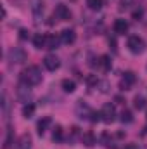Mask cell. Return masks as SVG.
Wrapping results in <instances>:
<instances>
[{
    "mask_svg": "<svg viewBox=\"0 0 147 149\" xmlns=\"http://www.w3.org/2000/svg\"><path fill=\"white\" fill-rule=\"evenodd\" d=\"M57 47H59V38L55 37V35H47V38H45V47L43 49L52 50V49H57Z\"/></svg>",
    "mask_w": 147,
    "mask_h": 149,
    "instance_id": "11",
    "label": "cell"
},
{
    "mask_svg": "<svg viewBox=\"0 0 147 149\" xmlns=\"http://www.w3.org/2000/svg\"><path fill=\"white\" fill-rule=\"evenodd\" d=\"M125 149H139V146H135V144H130V146H126Z\"/></svg>",
    "mask_w": 147,
    "mask_h": 149,
    "instance_id": "28",
    "label": "cell"
},
{
    "mask_svg": "<svg viewBox=\"0 0 147 149\" xmlns=\"http://www.w3.org/2000/svg\"><path fill=\"white\" fill-rule=\"evenodd\" d=\"M61 85H62L64 92H69V94H71V92L74 90V81H73V80H62V83H61Z\"/></svg>",
    "mask_w": 147,
    "mask_h": 149,
    "instance_id": "19",
    "label": "cell"
},
{
    "mask_svg": "<svg viewBox=\"0 0 147 149\" xmlns=\"http://www.w3.org/2000/svg\"><path fill=\"white\" fill-rule=\"evenodd\" d=\"M81 141H83V144L87 146V148H92L94 144H95V137L90 134V132H87V134H83L81 135Z\"/></svg>",
    "mask_w": 147,
    "mask_h": 149,
    "instance_id": "15",
    "label": "cell"
},
{
    "mask_svg": "<svg viewBox=\"0 0 147 149\" xmlns=\"http://www.w3.org/2000/svg\"><path fill=\"white\" fill-rule=\"evenodd\" d=\"M114 31H116L118 35H125V33L128 31V23H126V19H116V21H114Z\"/></svg>",
    "mask_w": 147,
    "mask_h": 149,
    "instance_id": "9",
    "label": "cell"
},
{
    "mask_svg": "<svg viewBox=\"0 0 147 149\" xmlns=\"http://www.w3.org/2000/svg\"><path fill=\"white\" fill-rule=\"evenodd\" d=\"M45 38H47V35L37 33V35L33 37V45H35L37 49H43V47H45Z\"/></svg>",
    "mask_w": 147,
    "mask_h": 149,
    "instance_id": "13",
    "label": "cell"
},
{
    "mask_svg": "<svg viewBox=\"0 0 147 149\" xmlns=\"http://www.w3.org/2000/svg\"><path fill=\"white\" fill-rule=\"evenodd\" d=\"M26 33H28V31H26V30H21V38H23V40H24V38L28 37V35H26Z\"/></svg>",
    "mask_w": 147,
    "mask_h": 149,
    "instance_id": "27",
    "label": "cell"
},
{
    "mask_svg": "<svg viewBox=\"0 0 147 149\" xmlns=\"http://www.w3.org/2000/svg\"><path fill=\"white\" fill-rule=\"evenodd\" d=\"M12 144V130L7 132V139H5V144H3V149H9Z\"/></svg>",
    "mask_w": 147,
    "mask_h": 149,
    "instance_id": "23",
    "label": "cell"
},
{
    "mask_svg": "<svg viewBox=\"0 0 147 149\" xmlns=\"http://www.w3.org/2000/svg\"><path fill=\"white\" fill-rule=\"evenodd\" d=\"M7 57H9V61L12 64H21V63L26 61V52L23 49H19V47H12L9 50V54H7Z\"/></svg>",
    "mask_w": 147,
    "mask_h": 149,
    "instance_id": "2",
    "label": "cell"
},
{
    "mask_svg": "<svg viewBox=\"0 0 147 149\" xmlns=\"http://www.w3.org/2000/svg\"><path fill=\"white\" fill-rule=\"evenodd\" d=\"M21 81H24L26 85L33 87V85H38L42 81V71L38 66H28L26 70H23L21 73Z\"/></svg>",
    "mask_w": 147,
    "mask_h": 149,
    "instance_id": "1",
    "label": "cell"
},
{
    "mask_svg": "<svg viewBox=\"0 0 147 149\" xmlns=\"http://www.w3.org/2000/svg\"><path fill=\"white\" fill-rule=\"evenodd\" d=\"M101 64H102L104 68H109V66H111V61H109V57H107V56H104V57H101Z\"/></svg>",
    "mask_w": 147,
    "mask_h": 149,
    "instance_id": "25",
    "label": "cell"
},
{
    "mask_svg": "<svg viewBox=\"0 0 147 149\" xmlns=\"http://www.w3.org/2000/svg\"><path fill=\"white\" fill-rule=\"evenodd\" d=\"M133 106H135L137 109H146V99L140 97V95H137L135 101H133Z\"/></svg>",
    "mask_w": 147,
    "mask_h": 149,
    "instance_id": "20",
    "label": "cell"
},
{
    "mask_svg": "<svg viewBox=\"0 0 147 149\" xmlns=\"http://www.w3.org/2000/svg\"><path fill=\"white\" fill-rule=\"evenodd\" d=\"M17 97H19V101L28 102V101H30V97H31L30 85H26L24 81H21V83H19V87H17Z\"/></svg>",
    "mask_w": 147,
    "mask_h": 149,
    "instance_id": "6",
    "label": "cell"
},
{
    "mask_svg": "<svg viewBox=\"0 0 147 149\" xmlns=\"http://www.w3.org/2000/svg\"><path fill=\"white\" fill-rule=\"evenodd\" d=\"M52 139H54V141H61V139H62V128H61V127H55Z\"/></svg>",
    "mask_w": 147,
    "mask_h": 149,
    "instance_id": "22",
    "label": "cell"
},
{
    "mask_svg": "<svg viewBox=\"0 0 147 149\" xmlns=\"http://www.w3.org/2000/svg\"><path fill=\"white\" fill-rule=\"evenodd\" d=\"M139 17H142V9H139V10H133V19H139Z\"/></svg>",
    "mask_w": 147,
    "mask_h": 149,
    "instance_id": "26",
    "label": "cell"
},
{
    "mask_svg": "<svg viewBox=\"0 0 147 149\" xmlns=\"http://www.w3.org/2000/svg\"><path fill=\"white\" fill-rule=\"evenodd\" d=\"M128 49L133 54H142L146 50V42L140 37H130L128 38Z\"/></svg>",
    "mask_w": 147,
    "mask_h": 149,
    "instance_id": "3",
    "label": "cell"
},
{
    "mask_svg": "<svg viewBox=\"0 0 147 149\" xmlns=\"http://www.w3.org/2000/svg\"><path fill=\"white\" fill-rule=\"evenodd\" d=\"M135 81V76H133V73H125V76H123V80H121V87H123V90H128V87L132 85Z\"/></svg>",
    "mask_w": 147,
    "mask_h": 149,
    "instance_id": "12",
    "label": "cell"
},
{
    "mask_svg": "<svg viewBox=\"0 0 147 149\" xmlns=\"http://www.w3.org/2000/svg\"><path fill=\"white\" fill-rule=\"evenodd\" d=\"M74 40H76V33L73 30H62L61 31V42L69 45V43H74Z\"/></svg>",
    "mask_w": 147,
    "mask_h": 149,
    "instance_id": "10",
    "label": "cell"
},
{
    "mask_svg": "<svg viewBox=\"0 0 147 149\" xmlns=\"http://www.w3.org/2000/svg\"><path fill=\"white\" fill-rule=\"evenodd\" d=\"M101 120L104 123H112L116 120V108L112 104H104L102 111H101Z\"/></svg>",
    "mask_w": 147,
    "mask_h": 149,
    "instance_id": "4",
    "label": "cell"
},
{
    "mask_svg": "<svg viewBox=\"0 0 147 149\" xmlns=\"http://www.w3.org/2000/svg\"><path fill=\"white\" fill-rule=\"evenodd\" d=\"M76 114H78L81 120H83V118H85V120H92V118H88V116H94V111H92L87 104L80 102V104L76 106Z\"/></svg>",
    "mask_w": 147,
    "mask_h": 149,
    "instance_id": "8",
    "label": "cell"
},
{
    "mask_svg": "<svg viewBox=\"0 0 147 149\" xmlns=\"http://www.w3.org/2000/svg\"><path fill=\"white\" fill-rule=\"evenodd\" d=\"M43 64H45V68H47L49 71H55V70L61 66V63H59V57H57V56H54V54H49V56H45V59H43Z\"/></svg>",
    "mask_w": 147,
    "mask_h": 149,
    "instance_id": "5",
    "label": "cell"
},
{
    "mask_svg": "<svg viewBox=\"0 0 147 149\" xmlns=\"http://www.w3.org/2000/svg\"><path fill=\"white\" fill-rule=\"evenodd\" d=\"M33 113H35V106H33L31 102H28V104H24V108H23V116H26V118H30V116H33Z\"/></svg>",
    "mask_w": 147,
    "mask_h": 149,
    "instance_id": "18",
    "label": "cell"
},
{
    "mask_svg": "<svg viewBox=\"0 0 147 149\" xmlns=\"http://www.w3.org/2000/svg\"><path fill=\"white\" fill-rule=\"evenodd\" d=\"M132 120H133V116H132V113L128 111V109H125V111L121 113V121L123 123H132Z\"/></svg>",
    "mask_w": 147,
    "mask_h": 149,
    "instance_id": "21",
    "label": "cell"
},
{
    "mask_svg": "<svg viewBox=\"0 0 147 149\" xmlns=\"http://www.w3.org/2000/svg\"><path fill=\"white\" fill-rule=\"evenodd\" d=\"M102 0H87V5H88V9H92V10H101L102 9Z\"/></svg>",
    "mask_w": 147,
    "mask_h": 149,
    "instance_id": "16",
    "label": "cell"
},
{
    "mask_svg": "<svg viewBox=\"0 0 147 149\" xmlns=\"http://www.w3.org/2000/svg\"><path fill=\"white\" fill-rule=\"evenodd\" d=\"M30 144H31V139L30 135H23L19 144H17V149H30Z\"/></svg>",
    "mask_w": 147,
    "mask_h": 149,
    "instance_id": "17",
    "label": "cell"
},
{
    "mask_svg": "<svg viewBox=\"0 0 147 149\" xmlns=\"http://www.w3.org/2000/svg\"><path fill=\"white\" fill-rule=\"evenodd\" d=\"M50 123H52V120H50L49 116H47V118H43V120H40V121H38V134H40V135H43V134H45V130H47V127H49Z\"/></svg>",
    "mask_w": 147,
    "mask_h": 149,
    "instance_id": "14",
    "label": "cell"
},
{
    "mask_svg": "<svg viewBox=\"0 0 147 149\" xmlns=\"http://www.w3.org/2000/svg\"><path fill=\"white\" fill-rule=\"evenodd\" d=\"M55 17L61 19V21H68V19H71V10L64 3H59L55 7Z\"/></svg>",
    "mask_w": 147,
    "mask_h": 149,
    "instance_id": "7",
    "label": "cell"
},
{
    "mask_svg": "<svg viewBox=\"0 0 147 149\" xmlns=\"http://www.w3.org/2000/svg\"><path fill=\"white\" fill-rule=\"evenodd\" d=\"M102 142H104L106 148H112V142L109 141V134H104V135H102Z\"/></svg>",
    "mask_w": 147,
    "mask_h": 149,
    "instance_id": "24",
    "label": "cell"
}]
</instances>
